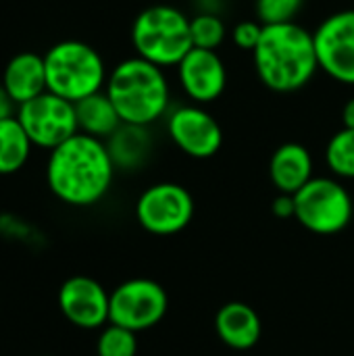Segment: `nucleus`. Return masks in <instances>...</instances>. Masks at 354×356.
Returning <instances> with one entry per match:
<instances>
[{
	"mask_svg": "<svg viewBox=\"0 0 354 356\" xmlns=\"http://www.w3.org/2000/svg\"><path fill=\"white\" fill-rule=\"evenodd\" d=\"M259 81L275 94L303 90L319 71L315 38L298 21L265 25L259 46L252 52Z\"/></svg>",
	"mask_w": 354,
	"mask_h": 356,
	"instance_id": "f03ea898",
	"label": "nucleus"
},
{
	"mask_svg": "<svg viewBox=\"0 0 354 356\" xmlns=\"http://www.w3.org/2000/svg\"><path fill=\"white\" fill-rule=\"evenodd\" d=\"M190 35H192V46L194 48H204V50H219L230 35V29L221 15L217 13H196L190 17Z\"/></svg>",
	"mask_w": 354,
	"mask_h": 356,
	"instance_id": "412c9836",
	"label": "nucleus"
},
{
	"mask_svg": "<svg viewBox=\"0 0 354 356\" xmlns=\"http://www.w3.org/2000/svg\"><path fill=\"white\" fill-rule=\"evenodd\" d=\"M131 46L136 56L161 69H175L194 48L190 17L169 2L150 4L131 23Z\"/></svg>",
	"mask_w": 354,
	"mask_h": 356,
	"instance_id": "20e7f679",
	"label": "nucleus"
},
{
	"mask_svg": "<svg viewBox=\"0 0 354 356\" xmlns=\"http://www.w3.org/2000/svg\"><path fill=\"white\" fill-rule=\"evenodd\" d=\"M294 219L317 236L340 234L354 215L353 196L336 177H313L294 194Z\"/></svg>",
	"mask_w": 354,
	"mask_h": 356,
	"instance_id": "423d86ee",
	"label": "nucleus"
},
{
	"mask_svg": "<svg viewBox=\"0 0 354 356\" xmlns=\"http://www.w3.org/2000/svg\"><path fill=\"white\" fill-rule=\"evenodd\" d=\"M269 177L280 194L294 196L315 177L309 148L298 142H286L277 146L269 159Z\"/></svg>",
	"mask_w": 354,
	"mask_h": 356,
	"instance_id": "4468645a",
	"label": "nucleus"
},
{
	"mask_svg": "<svg viewBox=\"0 0 354 356\" xmlns=\"http://www.w3.org/2000/svg\"><path fill=\"white\" fill-rule=\"evenodd\" d=\"M44 356H50V355H44Z\"/></svg>",
	"mask_w": 354,
	"mask_h": 356,
	"instance_id": "cd10ccee",
	"label": "nucleus"
},
{
	"mask_svg": "<svg viewBox=\"0 0 354 356\" xmlns=\"http://www.w3.org/2000/svg\"><path fill=\"white\" fill-rule=\"evenodd\" d=\"M161 69L140 56H129L108 71L104 92L123 123L150 127L171 111V83Z\"/></svg>",
	"mask_w": 354,
	"mask_h": 356,
	"instance_id": "7ed1b4c3",
	"label": "nucleus"
},
{
	"mask_svg": "<svg viewBox=\"0 0 354 356\" xmlns=\"http://www.w3.org/2000/svg\"><path fill=\"white\" fill-rule=\"evenodd\" d=\"M313 38L319 69L342 86H354V8L328 15Z\"/></svg>",
	"mask_w": 354,
	"mask_h": 356,
	"instance_id": "9d476101",
	"label": "nucleus"
},
{
	"mask_svg": "<svg viewBox=\"0 0 354 356\" xmlns=\"http://www.w3.org/2000/svg\"><path fill=\"white\" fill-rule=\"evenodd\" d=\"M271 213H273L277 219H294V215H296L294 196H292V194H280V196L273 200Z\"/></svg>",
	"mask_w": 354,
	"mask_h": 356,
	"instance_id": "393cba45",
	"label": "nucleus"
},
{
	"mask_svg": "<svg viewBox=\"0 0 354 356\" xmlns=\"http://www.w3.org/2000/svg\"><path fill=\"white\" fill-rule=\"evenodd\" d=\"M115 163L102 140L75 134L48 154V190L69 207H92L100 202L115 179Z\"/></svg>",
	"mask_w": 354,
	"mask_h": 356,
	"instance_id": "f257e3e1",
	"label": "nucleus"
},
{
	"mask_svg": "<svg viewBox=\"0 0 354 356\" xmlns=\"http://www.w3.org/2000/svg\"><path fill=\"white\" fill-rule=\"evenodd\" d=\"M342 123H344V127L354 129V96L351 100H346V104L342 108Z\"/></svg>",
	"mask_w": 354,
	"mask_h": 356,
	"instance_id": "bb28decb",
	"label": "nucleus"
},
{
	"mask_svg": "<svg viewBox=\"0 0 354 356\" xmlns=\"http://www.w3.org/2000/svg\"><path fill=\"white\" fill-rule=\"evenodd\" d=\"M263 29L265 25L257 19H244V21H238L232 29H230V38L234 42V46L242 52H255V48L259 46L261 42V35H263Z\"/></svg>",
	"mask_w": 354,
	"mask_h": 356,
	"instance_id": "b1692460",
	"label": "nucleus"
},
{
	"mask_svg": "<svg viewBox=\"0 0 354 356\" xmlns=\"http://www.w3.org/2000/svg\"><path fill=\"white\" fill-rule=\"evenodd\" d=\"M138 334L125 330L121 325L108 323L102 327L96 340V355L98 356H136L138 353Z\"/></svg>",
	"mask_w": 354,
	"mask_h": 356,
	"instance_id": "4be33fe9",
	"label": "nucleus"
},
{
	"mask_svg": "<svg viewBox=\"0 0 354 356\" xmlns=\"http://www.w3.org/2000/svg\"><path fill=\"white\" fill-rule=\"evenodd\" d=\"M75 115L79 134L98 138L102 142H106L123 125L113 100L104 90L75 102Z\"/></svg>",
	"mask_w": 354,
	"mask_h": 356,
	"instance_id": "f3484780",
	"label": "nucleus"
},
{
	"mask_svg": "<svg viewBox=\"0 0 354 356\" xmlns=\"http://www.w3.org/2000/svg\"><path fill=\"white\" fill-rule=\"evenodd\" d=\"M17 102L10 98V94L4 90V86L0 83V121H6V119H13L17 117Z\"/></svg>",
	"mask_w": 354,
	"mask_h": 356,
	"instance_id": "a878e982",
	"label": "nucleus"
},
{
	"mask_svg": "<svg viewBox=\"0 0 354 356\" xmlns=\"http://www.w3.org/2000/svg\"><path fill=\"white\" fill-rule=\"evenodd\" d=\"M215 330L219 340L234 350H248L261 340V317L246 302H227L217 311Z\"/></svg>",
	"mask_w": 354,
	"mask_h": 356,
	"instance_id": "dca6fc26",
	"label": "nucleus"
},
{
	"mask_svg": "<svg viewBox=\"0 0 354 356\" xmlns=\"http://www.w3.org/2000/svg\"><path fill=\"white\" fill-rule=\"evenodd\" d=\"M104 144L108 148L115 167L123 171L142 167L152 150V138L148 127L129 125V123H123Z\"/></svg>",
	"mask_w": 354,
	"mask_h": 356,
	"instance_id": "a211bd4d",
	"label": "nucleus"
},
{
	"mask_svg": "<svg viewBox=\"0 0 354 356\" xmlns=\"http://www.w3.org/2000/svg\"><path fill=\"white\" fill-rule=\"evenodd\" d=\"M192 217V194L173 181H161L146 188L136 202L138 223L154 236H175L190 225Z\"/></svg>",
	"mask_w": 354,
	"mask_h": 356,
	"instance_id": "1a4fd4ad",
	"label": "nucleus"
},
{
	"mask_svg": "<svg viewBox=\"0 0 354 356\" xmlns=\"http://www.w3.org/2000/svg\"><path fill=\"white\" fill-rule=\"evenodd\" d=\"M167 134L171 142L192 159H211L223 146L221 123L204 106L188 102L167 113Z\"/></svg>",
	"mask_w": 354,
	"mask_h": 356,
	"instance_id": "9b49d317",
	"label": "nucleus"
},
{
	"mask_svg": "<svg viewBox=\"0 0 354 356\" xmlns=\"http://www.w3.org/2000/svg\"><path fill=\"white\" fill-rule=\"evenodd\" d=\"M175 77L186 98L200 106L219 100L227 88V67L219 50L192 48L175 67Z\"/></svg>",
	"mask_w": 354,
	"mask_h": 356,
	"instance_id": "f8f14e48",
	"label": "nucleus"
},
{
	"mask_svg": "<svg viewBox=\"0 0 354 356\" xmlns=\"http://www.w3.org/2000/svg\"><path fill=\"white\" fill-rule=\"evenodd\" d=\"M307 0H255L257 21L263 25L294 23L303 13Z\"/></svg>",
	"mask_w": 354,
	"mask_h": 356,
	"instance_id": "5701e85b",
	"label": "nucleus"
},
{
	"mask_svg": "<svg viewBox=\"0 0 354 356\" xmlns=\"http://www.w3.org/2000/svg\"><path fill=\"white\" fill-rule=\"evenodd\" d=\"M33 144L17 117L0 121V175H10L21 171L29 156Z\"/></svg>",
	"mask_w": 354,
	"mask_h": 356,
	"instance_id": "6ab92c4d",
	"label": "nucleus"
},
{
	"mask_svg": "<svg viewBox=\"0 0 354 356\" xmlns=\"http://www.w3.org/2000/svg\"><path fill=\"white\" fill-rule=\"evenodd\" d=\"M44 65L48 92L73 104L102 92L108 79L102 54L81 40H63L50 46Z\"/></svg>",
	"mask_w": 354,
	"mask_h": 356,
	"instance_id": "39448f33",
	"label": "nucleus"
},
{
	"mask_svg": "<svg viewBox=\"0 0 354 356\" xmlns=\"http://www.w3.org/2000/svg\"><path fill=\"white\" fill-rule=\"evenodd\" d=\"M58 309L63 317L79 330H102L108 325L111 292L88 275H73L58 290Z\"/></svg>",
	"mask_w": 354,
	"mask_h": 356,
	"instance_id": "ddd939ff",
	"label": "nucleus"
},
{
	"mask_svg": "<svg viewBox=\"0 0 354 356\" xmlns=\"http://www.w3.org/2000/svg\"><path fill=\"white\" fill-rule=\"evenodd\" d=\"M325 163L340 179H354V129H338L325 146Z\"/></svg>",
	"mask_w": 354,
	"mask_h": 356,
	"instance_id": "aec40b11",
	"label": "nucleus"
},
{
	"mask_svg": "<svg viewBox=\"0 0 354 356\" xmlns=\"http://www.w3.org/2000/svg\"><path fill=\"white\" fill-rule=\"evenodd\" d=\"M0 83L17 102V106L48 92L44 56L38 52H19L10 56L2 71Z\"/></svg>",
	"mask_w": 354,
	"mask_h": 356,
	"instance_id": "2eb2a0df",
	"label": "nucleus"
},
{
	"mask_svg": "<svg viewBox=\"0 0 354 356\" xmlns=\"http://www.w3.org/2000/svg\"><path fill=\"white\" fill-rule=\"evenodd\" d=\"M169 296L165 288L148 277H134L111 292L108 323L131 332H146L167 315Z\"/></svg>",
	"mask_w": 354,
	"mask_h": 356,
	"instance_id": "0eeeda50",
	"label": "nucleus"
},
{
	"mask_svg": "<svg viewBox=\"0 0 354 356\" xmlns=\"http://www.w3.org/2000/svg\"><path fill=\"white\" fill-rule=\"evenodd\" d=\"M17 121L29 136L33 148L48 152L79 134L75 104L52 92H44L21 104L17 108Z\"/></svg>",
	"mask_w": 354,
	"mask_h": 356,
	"instance_id": "6e6552de",
	"label": "nucleus"
}]
</instances>
